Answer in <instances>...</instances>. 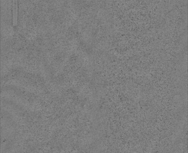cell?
Segmentation results:
<instances>
[{
    "mask_svg": "<svg viewBox=\"0 0 188 153\" xmlns=\"http://www.w3.org/2000/svg\"><path fill=\"white\" fill-rule=\"evenodd\" d=\"M13 18L14 25H16L17 23V18H18V4L17 1H13Z\"/></svg>",
    "mask_w": 188,
    "mask_h": 153,
    "instance_id": "cell-1",
    "label": "cell"
}]
</instances>
